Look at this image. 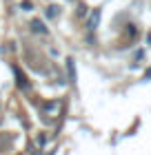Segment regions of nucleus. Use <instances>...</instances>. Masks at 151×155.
I'll list each match as a JSON object with an SVG mask.
<instances>
[{
	"label": "nucleus",
	"mask_w": 151,
	"mask_h": 155,
	"mask_svg": "<svg viewBox=\"0 0 151 155\" xmlns=\"http://www.w3.org/2000/svg\"><path fill=\"white\" fill-rule=\"evenodd\" d=\"M31 29H33L36 33H42V36H47V33H49V31H47V27L42 25L40 20H33V22H31Z\"/></svg>",
	"instance_id": "4"
},
{
	"label": "nucleus",
	"mask_w": 151,
	"mask_h": 155,
	"mask_svg": "<svg viewBox=\"0 0 151 155\" xmlns=\"http://www.w3.org/2000/svg\"><path fill=\"white\" fill-rule=\"evenodd\" d=\"M20 9H22V11H31V9H33V5L29 2V0H25V2H20Z\"/></svg>",
	"instance_id": "7"
},
{
	"label": "nucleus",
	"mask_w": 151,
	"mask_h": 155,
	"mask_svg": "<svg viewBox=\"0 0 151 155\" xmlns=\"http://www.w3.org/2000/svg\"><path fill=\"white\" fill-rule=\"evenodd\" d=\"M11 144H13V135L11 133H0V153L11 149Z\"/></svg>",
	"instance_id": "1"
},
{
	"label": "nucleus",
	"mask_w": 151,
	"mask_h": 155,
	"mask_svg": "<svg viewBox=\"0 0 151 155\" xmlns=\"http://www.w3.org/2000/svg\"><path fill=\"white\" fill-rule=\"evenodd\" d=\"M67 71H69V82H76V67H74V58H67Z\"/></svg>",
	"instance_id": "5"
},
{
	"label": "nucleus",
	"mask_w": 151,
	"mask_h": 155,
	"mask_svg": "<svg viewBox=\"0 0 151 155\" xmlns=\"http://www.w3.org/2000/svg\"><path fill=\"white\" fill-rule=\"evenodd\" d=\"M127 33H129V38H136V27H133V25H129Z\"/></svg>",
	"instance_id": "8"
},
{
	"label": "nucleus",
	"mask_w": 151,
	"mask_h": 155,
	"mask_svg": "<svg viewBox=\"0 0 151 155\" xmlns=\"http://www.w3.org/2000/svg\"><path fill=\"white\" fill-rule=\"evenodd\" d=\"M13 73H16V80H18V89H29V82H27V78L25 75H20V71L18 69H13Z\"/></svg>",
	"instance_id": "3"
},
{
	"label": "nucleus",
	"mask_w": 151,
	"mask_h": 155,
	"mask_svg": "<svg viewBox=\"0 0 151 155\" xmlns=\"http://www.w3.org/2000/svg\"><path fill=\"white\" fill-rule=\"evenodd\" d=\"M47 16H49V18H56V16H58V7H53V5H51V7L47 9Z\"/></svg>",
	"instance_id": "6"
},
{
	"label": "nucleus",
	"mask_w": 151,
	"mask_h": 155,
	"mask_svg": "<svg viewBox=\"0 0 151 155\" xmlns=\"http://www.w3.org/2000/svg\"><path fill=\"white\" fill-rule=\"evenodd\" d=\"M100 16H102V11H100V9H93V11H91V16H89V29H91V31H96V29H98V25H100Z\"/></svg>",
	"instance_id": "2"
},
{
	"label": "nucleus",
	"mask_w": 151,
	"mask_h": 155,
	"mask_svg": "<svg viewBox=\"0 0 151 155\" xmlns=\"http://www.w3.org/2000/svg\"><path fill=\"white\" fill-rule=\"evenodd\" d=\"M149 78H151V69H149V71L145 73V80H149Z\"/></svg>",
	"instance_id": "9"
}]
</instances>
